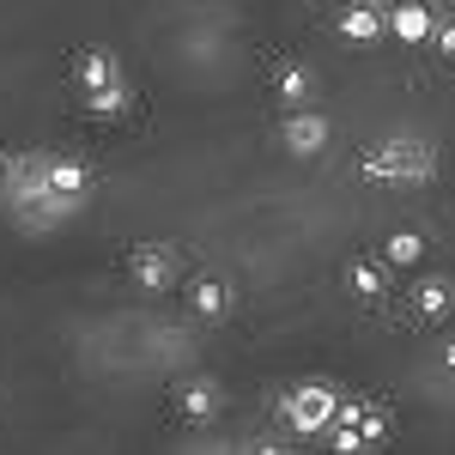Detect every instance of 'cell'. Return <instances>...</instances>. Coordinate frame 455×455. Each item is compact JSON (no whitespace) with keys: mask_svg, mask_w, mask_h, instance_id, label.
Returning a JSON list of instances; mask_svg holds the SVG:
<instances>
[{"mask_svg":"<svg viewBox=\"0 0 455 455\" xmlns=\"http://www.w3.org/2000/svg\"><path fill=\"white\" fill-rule=\"evenodd\" d=\"M443 364H450V371H455V340H450V352H443Z\"/></svg>","mask_w":455,"mask_h":455,"instance_id":"16","label":"cell"},{"mask_svg":"<svg viewBox=\"0 0 455 455\" xmlns=\"http://www.w3.org/2000/svg\"><path fill=\"white\" fill-rule=\"evenodd\" d=\"M79 79H85L92 92H104V85H116V61H109V55H85V61H79Z\"/></svg>","mask_w":455,"mask_h":455,"instance_id":"12","label":"cell"},{"mask_svg":"<svg viewBox=\"0 0 455 455\" xmlns=\"http://www.w3.org/2000/svg\"><path fill=\"white\" fill-rule=\"evenodd\" d=\"M49 188H55V195H85V164H55V171H49Z\"/></svg>","mask_w":455,"mask_h":455,"instance_id":"13","label":"cell"},{"mask_svg":"<svg viewBox=\"0 0 455 455\" xmlns=\"http://www.w3.org/2000/svg\"><path fill=\"white\" fill-rule=\"evenodd\" d=\"M340 6H377V0H340Z\"/></svg>","mask_w":455,"mask_h":455,"instance_id":"17","label":"cell"},{"mask_svg":"<svg viewBox=\"0 0 455 455\" xmlns=\"http://www.w3.org/2000/svg\"><path fill=\"white\" fill-rule=\"evenodd\" d=\"M364 176H413V182H425L431 176V152L425 146H377V152H364Z\"/></svg>","mask_w":455,"mask_h":455,"instance_id":"1","label":"cell"},{"mask_svg":"<svg viewBox=\"0 0 455 455\" xmlns=\"http://www.w3.org/2000/svg\"><path fill=\"white\" fill-rule=\"evenodd\" d=\"M182 413H188V419H207V413H212V388L207 383L182 388Z\"/></svg>","mask_w":455,"mask_h":455,"instance_id":"14","label":"cell"},{"mask_svg":"<svg viewBox=\"0 0 455 455\" xmlns=\"http://www.w3.org/2000/svg\"><path fill=\"white\" fill-rule=\"evenodd\" d=\"M188 304H195V315H225L231 310V291L219 280H195L188 285Z\"/></svg>","mask_w":455,"mask_h":455,"instance_id":"8","label":"cell"},{"mask_svg":"<svg viewBox=\"0 0 455 455\" xmlns=\"http://www.w3.org/2000/svg\"><path fill=\"white\" fill-rule=\"evenodd\" d=\"M280 98H285L291 109H298V104H310V68L285 61V68H280Z\"/></svg>","mask_w":455,"mask_h":455,"instance_id":"11","label":"cell"},{"mask_svg":"<svg viewBox=\"0 0 455 455\" xmlns=\"http://www.w3.org/2000/svg\"><path fill=\"white\" fill-rule=\"evenodd\" d=\"M285 146H291V152H322V146H328V122L298 104V109H291V122H285Z\"/></svg>","mask_w":455,"mask_h":455,"instance_id":"3","label":"cell"},{"mask_svg":"<svg viewBox=\"0 0 455 455\" xmlns=\"http://www.w3.org/2000/svg\"><path fill=\"white\" fill-rule=\"evenodd\" d=\"M388 31L401 36V43H431L437 19H431L425 6H395V12H388Z\"/></svg>","mask_w":455,"mask_h":455,"instance_id":"4","label":"cell"},{"mask_svg":"<svg viewBox=\"0 0 455 455\" xmlns=\"http://www.w3.org/2000/svg\"><path fill=\"white\" fill-rule=\"evenodd\" d=\"M134 280L158 291V285L171 280V255H164V249H134Z\"/></svg>","mask_w":455,"mask_h":455,"instance_id":"9","label":"cell"},{"mask_svg":"<svg viewBox=\"0 0 455 455\" xmlns=\"http://www.w3.org/2000/svg\"><path fill=\"white\" fill-rule=\"evenodd\" d=\"M383 261L388 267H419L425 261V237L419 231H395V237L383 243Z\"/></svg>","mask_w":455,"mask_h":455,"instance_id":"7","label":"cell"},{"mask_svg":"<svg viewBox=\"0 0 455 455\" xmlns=\"http://www.w3.org/2000/svg\"><path fill=\"white\" fill-rule=\"evenodd\" d=\"M431 43H437V55H455V19H443V25L431 31Z\"/></svg>","mask_w":455,"mask_h":455,"instance_id":"15","label":"cell"},{"mask_svg":"<svg viewBox=\"0 0 455 455\" xmlns=\"http://www.w3.org/2000/svg\"><path fill=\"white\" fill-rule=\"evenodd\" d=\"M334 407H340V395H328V388H298L285 413H291V425H298V431H315V425L328 419Z\"/></svg>","mask_w":455,"mask_h":455,"instance_id":"2","label":"cell"},{"mask_svg":"<svg viewBox=\"0 0 455 455\" xmlns=\"http://www.w3.org/2000/svg\"><path fill=\"white\" fill-rule=\"evenodd\" d=\"M0 188H6V164H0Z\"/></svg>","mask_w":455,"mask_h":455,"instance_id":"18","label":"cell"},{"mask_svg":"<svg viewBox=\"0 0 455 455\" xmlns=\"http://www.w3.org/2000/svg\"><path fill=\"white\" fill-rule=\"evenodd\" d=\"M413 310H419L425 322H443V315L455 310V291H450V280H425L419 291H413Z\"/></svg>","mask_w":455,"mask_h":455,"instance_id":"6","label":"cell"},{"mask_svg":"<svg viewBox=\"0 0 455 455\" xmlns=\"http://www.w3.org/2000/svg\"><path fill=\"white\" fill-rule=\"evenodd\" d=\"M352 291H358V298H383L388 291V261H352Z\"/></svg>","mask_w":455,"mask_h":455,"instance_id":"10","label":"cell"},{"mask_svg":"<svg viewBox=\"0 0 455 455\" xmlns=\"http://www.w3.org/2000/svg\"><path fill=\"white\" fill-rule=\"evenodd\" d=\"M383 25H388L383 6H347V12H340V31H347L352 43H377V36H383Z\"/></svg>","mask_w":455,"mask_h":455,"instance_id":"5","label":"cell"}]
</instances>
